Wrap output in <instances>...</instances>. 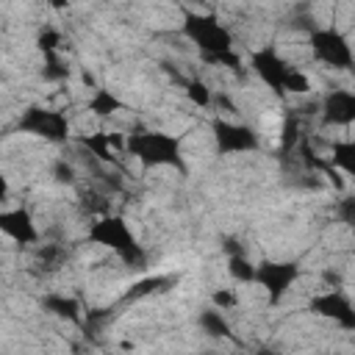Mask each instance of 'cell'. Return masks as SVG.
<instances>
[{"mask_svg": "<svg viewBox=\"0 0 355 355\" xmlns=\"http://www.w3.org/2000/svg\"><path fill=\"white\" fill-rule=\"evenodd\" d=\"M125 153L133 155L144 169L169 166L180 175H189L186 158H183V141L180 136H172L166 130H136L125 139Z\"/></svg>", "mask_w": 355, "mask_h": 355, "instance_id": "obj_1", "label": "cell"}, {"mask_svg": "<svg viewBox=\"0 0 355 355\" xmlns=\"http://www.w3.org/2000/svg\"><path fill=\"white\" fill-rule=\"evenodd\" d=\"M86 239H89L92 244H97V247L111 250V252H114L125 266H130V269H144V266H147V252H144V247L139 244V239H136V233L130 230L128 219L119 216V214H103L100 219H94V222L89 225Z\"/></svg>", "mask_w": 355, "mask_h": 355, "instance_id": "obj_2", "label": "cell"}, {"mask_svg": "<svg viewBox=\"0 0 355 355\" xmlns=\"http://www.w3.org/2000/svg\"><path fill=\"white\" fill-rule=\"evenodd\" d=\"M180 33L200 53H225V50H233V33L219 22L216 14L186 11L183 14V22H180Z\"/></svg>", "mask_w": 355, "mask_h": 355, "instance_id": "obj_3", "label": "cell"}, {"mask_svg": "<svg viewBox=\"0 0 355 355\" xmlns=\"http://www.w3.org/2000/svg\"><path fill=\"white\" fill-rule=\"evenodd\" d=\"M17 130L36 136V139H44L50 144H64L69 139V119L58 108H44V105L33 103L17 119Z\"/></svg>", "mask_w": 355, "mask_h": 355, "instance_id": "obj_4", "label": "cell"}, {"mask_svg": "<svg viewBox=\"0 0 355 355\" xmlns=\"http://www.w3.org/2000/svg\"><path fill=\"white\" fill-rule=\"evenodd\" d=\"M308 44H311L313 58L333 69H352V64H355L349 39L336 28H311Z\"/></svg>", "mask_w": 355, "mask_h": 355, "instance_id": "obj_5", "label": "cell"}, {"mask_svg": "<svg viewBox=\"0 0 355 355\" xmlns=\"http://www.w3.org/2000/svg\"><path fill=\"white\" fill-rule=\"evenodd\" d=\"M300 280V263L297 261H272V258H263L255 263V280L263 291H266V302L269 305H277L288 288Z\"/></svg>", "mask_w": 355, "mask_h": 355, "instance_id": "obj_6", "label": "cell"}, {"mask_svg": "<svg viewBox=\"0 0 355 355\" xmlns=\"http://www.w3.org/2000/svg\"><path fill=\"white\" fill-rule=\"evenodd\" d=\"M211 136H214V147L219 155L252 153L261 144L258 133L247 122H233V119H222V116L211 119Z\"/></svg>", "mask_w": 355, "mask_h": 355, "instance_id": "obj_7", "label": "cell"}, {"mask_svg": "<svg viewBox=\"0 0 355 355\" xmlns=\"http://www.w3.org/2000/svg\"><path fill=\"white\" fill-rule=\"evenodd\" d=\"M250 67L252 72L277 94V97H286L288 94V80L294 75V67L280 58V53L275 47H261L250 55Z\"/></svg>", "mask_w": 355, "mask_h": 355, "instance_id": "obj_8", "label": "cell"}, {"mask_svg": "<svg viewBox=\"0 0 355 355\" xmlns=\"http://www.w3.org/2000/svg\"><path fill=\"white\" fill-rule=\"evenodd\" d=\"M308 311L322 319L336 322L341 330H355V308L341 288H327V291L313 294L308 300Z\"/></svg>", "mask_w": 355, "mask_h": 355, "instance_id": "obj_9", "label": "cell"}, {"mask_svg": "<svg viewBox=\"0 0 355 355\" xmlns=\"http://www.w3.org/2000/svg\"><path fill=\"white\" fill-rule=\"evenodd\" d=\"M0 233L22 247L39 241V227L28 208H3L0 211Z\"/></svg>", "mask_w": 355, "mask_h": 355, "instance_id": "obj_10", "label": "cell"}, {"mask_svg": "<svg viewBox=\"0 0 355 355\" xmlns=\"http://www.w3.org/2000/svg\"><path fill=\"white\" fill-rule=\"evenodd\" d=\"M319 116L324 125H352L355 122V94L349 89H330L319 103Z\"/></svg>", "mask_w": 355, "mask_h": 355, "instance_id": "obj_11", "label": "cell"}, {"mask_svg": "<svg viewBox=\"0 0 355 355\" xmlns=\"http://www.w3.org/2000/svg\"><path fill=\"white\" fill-rule=\"evenodd\" d=\"M80 144L103 164L116 166V150H125V136L122 133H111V130H97L80 139Z\"/></svg>", "mask_w": 355, "mask_h": 355, "instance_id": "obj_12", "label": "cell"}, {"mask_svg": "<svg viewBox=\"0 0 355 355\" xmlns=\"http://www.w3.org/2000/svg\"><path fill=\"white\" fill-rule=\"evenodd\" d=\"M42 311L50 313V316L75 322V324L80 322V302L69 294H44L42 297Z\"/></svg>", "mask_w": 355, "mask_h": 355, "instance_id": "obj_13", "label": "cell"}, {"mask_svg": "<svg viewBox=\"0 0 355 355\" xmlns=\"http://www.w3.org/2000/svg\"><path fill=\"white\" fill-rule=\"evenodd\" d=\"M122 108H125V103L111 89H103V86L92 89V97L86 100V111L94 114V116H111V114H116Z\"/></svg>", "mask_w": 355, "mask_h": 355, "instance_id": "obj_14", "label": "cell"}, {"mask_svg": "<svg viewBox=\"0 0 355 355\" xmlns=\"http://www.w3.org/2000/svg\"><path fill=\"white\" fill-rule=\"evenodd\" d=\"M197 324H200V330L205 333V336H211V338H230V322L225 319V313L219 311V308H205V311H200V316H197Z\"/></svg>", "mask_w": 355, "mask_h": 355, "instance_id": "obj_15", "label": "cell"}, {"mask_svg": "<svg viewBox=\"0 0 355 355\" xmlns=\"http://www.w3.org/2000/svg\"><path fill=\"white\" fill-rule=\"evenodd\" d=\"M330 166H336V169H341L347 178H352V175H355V144H352V141H333Z\"/></svg>", "mask_w": 355, "mask_h": 355, "instance_id": "obj_16", "label": "cell"}, {"mask_svg": "<svg viewBox=\"0 0 355 355\" xmlns=\"http://www.w3.org/2000/svg\"><path fill=\"white\" fill-rule=\"evenodd\" d=\"M227 275L236 283H252L255 280V263L247 258V252H230L227 255Z\"/></svg>", "mask_w": 355, "mask_h": 355, "instance_id": "obj_17", "label": "cell"}, {"mask_svg": "<svg viewBox=\"0 0 355 355\" xmlns=\"http://www.w3.org/2000/svg\"><path fill=\"white\" fill-rule=\"evenodd\" d=\"M169 283H172V277H147V280H139V283H133V286L122 294V302H133V300H141V297H147V294L164 291Z\"/></svg>", "mask_w": 355, "mask_h": 355, "instance_id": "obj_18", "label": "cell"}, {"mask_svg": "<svg viewBox=\"0 0 355 355\" xmlns=\"http://www.w3.org/2000/svg\"><path fill=\"white\" fill-rule=\"evenodd\" d=\"M42 78L50 83L67 80L69 78V64L58 55V53H44V67H42Z\"/></svg>", "mask_w": 355, "mask_h": 355, "instance_id": "obj_19", "label": "cell"}, {"mask_svg": "<svg viewBox=\"0 0 355 355\" xmlns=\"http://www.w3.org/2000/svg\"><path fill=\"white\" fill-rule=\"evenodd\" d=\"M36 261L44 263L47 272H55V269H61V263L67 261V250H64L61 244H44V247H39Z\"/></svg>", "mask_w": 355, "mask_h": 355, "instance_id": "obj_20", "label": "cell"}, {"mask_svg": "<svg viewBox=\"0 0 355 355\" xmlns=\"http://www.w3.org/2000/svg\"><path fill=\"white\" fill-rule=\"evenodd\" d=\"M186 97H189L197 108H208V105L214 103V94H211L208 83H205V80H200V78L186 80Z\"/></svg>", "mask_w": 355, "mask_h": 355, "instance_id": "obj_21", "label": "cell"}, {"mask_svg": "<svg viewBox=\"0 0 355 355\" xmlns=\"http://www.w3.org/2000/svg\"><path fill=\"white\" fill-rule=\"evenodd\" d=\"M200 58L205 64H214V67H227L233 72L241 69V55L236 50H225V53H200Z\"/></svg>", "mask_w": 355, "mask_h": 355, "instance_id": "obj_22", "label": "cell"}, {"mask_svg": "<svg viewBox=\"0 0 355 355\" xmlns=\"http://www.w3.org/2000/svg\"><path fill=\"white\" fill-rule=\"evenodd\" d=\"M300 141V125H297V116L288 114L286 122H283V136H280V144H283V153L286 150H294Z\"/></svg>", "mask_w": 355, "mask_h": 355, "instance_id": "obj_23", "label": "cell"}, {"mask_svg": "<svg viewBox=\"0 0 355 355\" xmlns=\"http://www.w3.org/2000/svg\"><path fill=\"white\" fill-rule=\"evenodd\" d=\"M58 44H61V33L55 28H44L39 36H36V47L42 53H58Z\"/></svg>", "mask_w": 355, "mask_h": 355, "instance_id": "obj_24", "label": "cell"}, {"mask_svg": "<svg viewBox=\"0 0 355 355\" xmlns=\"http://www.w3.org/2000/svg\"><path fill=\"white\" fill-rule=\"evenodd\" d=\"M53 180H55V183H67V186H72V183H75V166H72L69 161L58 158V161L53 164Z\"/></svg>", "mask_w": 355, "mask_h": 355, "instance_id": "obj_25", "label": "cell"}, {"mask_svg": "<svg viewBox=\"0 0 355 355\" xmlns=\"http://www.w3.org/2000/svg\"><path fill=\"white\" fill-rule=\"evenodd\" d=\"M211 305L219 308V311H230V308L239 305V297H236L230 288H216V291L211 294Z\"/></svg>", "mask_w": 355, "mask_h": 355, "instance_id": "obj_26", "label": "cell"}, {"mask_svg": "<svg viewBox=\"0 0 355 355\" xmlns=\"http://www.w3.org/2000/svg\"><path fill=\"white\" fill-rule=\"evenodd\" d=\"M336 214H338V219H341L344 225H352V222H355V200H352V197H344V200H338V205H336Z\"/></svg>", "mask_w": 355, "mask_h": 355, "instance_id": "obj_27", "label": "cell"}, {"mask_svg": "<svg viewBox=\"0 0 355 355\" xmlns=\"http://www.w3.org/2000/svg\"><path fill=\"white\" fill-rule=\"evenodd\" d=\"M322 280H324L327 286H333V288H341V283H344L336 269H324V272H322Z\"/></svg>", "mask_w": 355, "mask_h": 355, "instance_id": "obj_28", "label": "cell"}, {"mask_svg": "<svg viewBox=\"0 0 355 355\" xmlns=\"http://www.w3.org/2000/svg\"><path fill=\"white\" fill-rule=\"evenodd\" d=\"M8 191H11V186H8V178H6V172L0 169V202H3V200H8Z\"/></svg>", "mask_w": 355, "mask_h": 355, "instance_id": "obj_29", "label": "cell"}, {"mask_svg": "<svg viewBox=\"0 0 355 355\" xmlns=\"http://www.w3.org/2000/svg\"><path fill=\"white\" fill-rule=\"evenodd\" d=\"M80 80H83L86 86H92V89H97V80H94V75H92V72H83V75H80Z\"/></svg>", "mask_w": 355, "mask_h": 355, "instance_id": "obj_30", "label": "cell"}, {"mask_svg": "<svg viewBox=\"0 0 355 355\" xmlns=\"http://www.w3.org/2000/svg\"><path fill=\"white\" fill-rule=\"evenodd\" d=\"M47 3H50V8H58V11L69 6V0H47Z\"/></svg>", "mask_w": 355, "mask_h": 355, "instance_id": "obj_31", "label": "cell"}]
</instances>
